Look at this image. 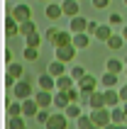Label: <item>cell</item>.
Returning a JSON list of instances; mask_svg holds the SVG:
<instances>
[{"label": "cell", "instance_id": "5b68a950", "mask_svg": "<svg viewBox=\"0 0 127 129\" xmlns=\"http://www.w3.org/2000/svg\"><path fill=\"white\" fill-rule=\"evenodd\" d=\"M39 110H42V107H39V102H37L34 98H27V100H22V115L27 117V119H34Z\"/></svg>", "mask_w": 127, "mask_h": 129}, {"label": "cell", "instance_id": "d6a6232c", "mask_svg": "<svg viewBox=\"0 0 127 129\" xmlns=\"http://www.w3.org/2000/svg\"><path fill=\"white\" fill-rule=\"evenodd\" d=\"M49 117H51V112H49V110H47V107H42V110H39V112H37L34 122H37V124H47V122H49Z\"/></svg>", "mask_w": 127, "mask_h": 129}, {"label": "cell", "instance_id": "2e32d148", "mask_svg": "<svg viewBox=\"0 0 127 129\" xmlns=\"http://www.w3.org/2000/svg\"><path fill=\"white\" fill-rule=\"evenodd\" d=\"M66 44H73V32H66V29H59V34H56V39H54V49L56 46H66Z\"/></svg>", "mask_w": 127, "mask_h": 129}, {"label": "cell", "instance_id": "bcb514c9", "mask_svg": "<svg viewBox=\"0 0 127 129\" xmlns=\"http://www.w3.org/2000/svg\"><path fill=\"white\" fill-rule=\"evenodd\" d=\"M117 129H127V124H117Z\"/></svg>", "mask_w": 127, "mask_h": 129}, {"label": "cell", "instance_id": "ee69618b", "mask_svg": "<svg viewBox=\"0 0 127 129\" xmlns=\"http://www.w3.org/2000/svg\"><path fill=\"white\" fill-rule=\"evenodd\" d=\"M88 129H103V127H98V124H91V127H88Z\"/></svg>", "mask_w": 127, "mask_h": 129}, {"label": "cell", "instance_id": "5bb4252c", "mask_svg": "<svg viewBox=\"0 0 127 129\" xmlns=\"http://www.w3.org/2000/svg\"><path fill=\"white\" fill-rule=\"evenodd\" d=\"M61 7H64V15L66 17H76V15H81V5H78V0H64L61 3Z\"/></svg>", "mask_w": 127, "mask_h": 129}, {"label": "cell", "instance_id": "277c9868", "mask_svg": "<svg viewBox=\"0 0 127 129\" xmlns=\"http://www.w3.org/2000/svg\"><path fill=\"white\" fill-rule=\"evenodd\" d=\"M66 124H69V117H66V112L61 110V112H54L44 127L47 129H66Z\"/></svg>", "mask_w": 127, "mask_h": 129}, {"label": "cell", "instance_id": "ab89813d", "mask_svg": "<svg viewBox=\"0 0 127 129\" xmlns=\"http://www.w3.org/2000/svg\"><path fill=\"white\" fill-rule=\"evenodd\" d=\"M110 24H122V17L117 12H113V15H110Z\"/></svg>", "mask_w": 127, "mask_h": 129}, {"label": "cell", "instance_id": "4dcf8cb0", "mask_svg": "<svg viewBox=\"0 0 127 129\" xmlns=\"http://www.w3.org/2000/svg\"><path fill=\"white\" fill-rule=\"evenodd\" d=\"M32 32H37V24H34V20H27V22H20V34H22V37H27V34H32Z\"/></svg>", "mask_w": 127, "mask_h": 129}, {"label": "cell", "instance_id": "d4e9b609", "mask_svg": "<svg viewBox=\"0 0 127 129\" xmlns=\"http://www.w3.org/2000/svg\"><path fill=\"white\" fill-rule=\"evenodd\" d=\"M100 85H103V88H117V73L105 71V73H103V78H100Z\"/></svg>", "mask_w": 127, "mask_h": 129}, {"label": "cell", "instance_id": "ba28073f", "mask_svg": "<svg viewBox=\"0 0 127 129\" xmlns=\"http://www.w3.org/2000/svg\"><path fill=\"white\" fill-rule=\"evenodd\" d=\"M103 93H105V105H108V107H117V105H122L120 90H115V88H105Z\"/></svg>", "mask_w": 127, "mask_h": 129}, {"label": "cell", "instance_id": "f6af8a7d", "mask_svg": "<svg viewBox=\"0 0 127 129\" xmlns=\"http://www.w3.org/2000/svg\"><path fill=\"white\" fill-rule=\"evenodd\" d=\"M122 110H125V115H127V102H122Z\"/></svg>", "mask_w": 127, "mask_h": 129}, {"label": "cell", "instance_id": "7bdbcfd3", "mask_svg": "<svg viewBox=\"0 0 127 129\" xmlns=\"http://www.w3.org/2000/svg\"><path fill=\"white\" fill-rule=\"evenodd\" d=\"M103 129H117V124H113V122H110L108 127H103Z\"/></svg>", "mask_w": 127, "mask_h": 129}, {"label": "cell", "instance_id": "7402d4cb", "mask_svg": "<svg viewBox=\"0 0 127 129\" xmlns=\"http://www.w3.org/2000/svg\"><path fill=\"white\" fill-rule=\"evenodd\" d=\"M110 119H113V124H127V115H125V110H122V105L110 107Z\"/></svg>", "mask_w": 127, "mask_h": 129}, {"label": "cell", "instance_id": "ac0fdd59", "mask_svg": "<svg viewBox=\"0 0 127 129\" xmlns=\"http://www.w3.org/2000/svg\"><path fill=\"white\" fill-rule=\"evenodd\" d=\"M47 73H51L54 78H59V76H64V73H69L66 71V63L64 61H59V58H54L49 66H47Z\"/></svg>", "mask_w": 127, "mask_h": 129}, {"label": "cell", "instance_id": "8d00e7d4", "mask_svg": "<svg viewBox=\"0 0 127 129\" xmlns=\"http://www.w3.org/2000/svg\"><path fill=\"white\" fill-rule=\"evenodd\" d=\"M93 3V7H95V10H105L108 5H110V0H91Z\"/></svg>", "mask_w": 127, "mask_h": 129}, {"label": "cell", "instance_id": "d6986e66", "mask_svg": "<svg viewBox=\"0 0 127 129\" xmlns=\"http://www.w3.org/2000/svg\"><path fill=\"white\" fill-rule=\"evenodd\" d=\"M73 46H76L78 51L88 49V46H91V34H88V32H78V34H73Z\"/></svg>", "mask_w": 127, "mask_h": 129}, {"label": "cell", "instance_id": "f907efd6", "mask_svg": "<svg viewBox=\"0 0 127 129\" xmlns=\"http://www.w3.org/2000/svg\"><path fill=\"white\" fill-rule=\"evenodd\" d=\"M125 63H127V56H125Z\"/></svg>", "mask_w": 127, "mask_h": 129}, {"label": "cell", "instance_id": "4316f807", "mask_svg": "<svg viewBox=\"0 0 127 129\" xmlns=\"http://www.w3.org/2000/svg\"><path fill=\"white\" fill-rule=\"evenodd\" d=\"M5 110H7V117H17V115H22V100H20V102H10V100H5Z\"/></svg>", "mask_w": 127, "mask_h": 129}, {"label": "cell", "instance_id": "e0dca14e", "mask_svg": "<svg viewBox=\"0 0 127 129\" xmlns=\"http://www.w3.org/2000/svg\"><path fill=\"white\" fill-rule=\"evenodd\" d=\"M71 105L69 95H66V90H54V107L56 110H66Z\"/></svg>", "mask_w": 127, "mask_h": 129}, {"label": "cell", "instance_id": "8fae6325", "mask_svg": "<svg viewBox=\"0 0 127 129\" xmlns=\"http://www.w3.org/2000/svg\"><path fill=\"white\" fill-rule=\"evenodd\" d=\"M37 85L42 88V90H56V78H54L51 73H42V76L37 78Z\"/></svg>", "mask_w": 127, "mask_h": 129}, {"label": "cell", "instance_id": "d590c367", "mask_svg": "<svg viewBox=\"0 0 127 129\" xmlns=\"http://www.w3.org/2000/svg\"><path fill=\"white\" fill-rule=\"evenodd\" d=\"M59 34V27H54V24H49V29H47V39H49V44H54V39H56Z\"/></svg>", "mask_w": 127, "mask_h": 129}, {"label": "cell", "instance_id": "9a60e30c", "mask_svg": "<svg viewBox=\"0 0 127 129\" xmlns=\"http://www.w3.org/2000/svg\"><path fill=\"white\" fill-rule=\"evenodd\" d=\"M98 83H100V80H95V78H93V76H91V73H86V76H83V78H81V80H78L76 85L81 88V90H88V93H93V90L98 88Z\"/></svg>", "mask_w": 127, "mask_h": 129}, {"label": "cell", "instance_id": "b9f144b4", "mask_svg": "<svg viewBox=\"0 0 127 129\" xmlns=\"http://www.w3.org/2000/svg\"><path fill=\"white\" fill-rule=\"evenodd\" d=\"M122 37H125V42H127V24H122Z\"/></svg>", "mask_w": 127, "mask_h": 129}, {"label": "cell", "instance_id": "1f68e13d", "mask_svg": "<svg viewBox=\"0 0 127 129\" xmlns=\"http://www.w3.org/2000/svg\"><path fill=\"white\" fill-rule=\"evenodd\" d=\"M25 44H27V46H37V49H39V44H42V34H39V32L27 34V37H25Z\"/></svg>", "mask_w": 127, "mask_h": 129}, {"label": "cell", "instance_id": "30bf717a", "mask_svg": "<svg viewBox=\"0 0 127 129\" xmlns=\"http://www.w3.org/2000/svg\"><path fill=\"white\" fill-rule=\"evenodd\" d=\"M44 15H47V20L56 22L59 17L64 15V7L59 5V3H49V5H44Z\"/></svg>", "mask_w": 127, "mask_h": 129}, {"label": "cell", "instance_id": "f35d334b", "mask_svg": "<svg viewBox=\"0 0 127 129\" xmlns=\"http://www.w3.org/2000/svg\"><path fill=\"white\" fill-rule=\"evenodd\" d=\"M117 90H120V98H122V102H127V83H122V85L117 88Z\"/></svg>", "mask_w": 127, "mask_h": 129}, {"label": "cell", "instance_id": "603a6c76", "mask_svg": "<svg viewBox=\"0 0 127 129\" xmlns=\"http://www.w3.org/2000/svg\"><path fill=\"white\" fill-rule=\"evenodd\" d=\"M105 71L120 76V73L125 71V61H120V58H108V61H105Z\"/></svg>", "mask_w": 127, "mask_h": 129}, {"label": "cell", "instance_id": "816d5d0a", "mask_svg": "<svg viewBox=\"0 0 127 129\" xmlns=\"http://www.w3.org/2000/svg\"><path fill=\"white\" fill-rule=\"evenodd\" d=\"M25 129H27V127H25Z\"/></svg>", "mask_w": 127, "mask_h": 129}, {"label": "cell", "instance_id": "836d02e7", "mask_svg": "<svg viewBox=\"0 0 127 129\" xmlns=\"http://www.w3.org/2000/svg\"><path fill=\"white\" fill-rule=\"evenodd\" d=\"M91 124H93L91 115H81V117H78V119H76V127H78V129H88V127H91Z\"/></svg>", "mask_w": 127, "mask_h": 129}, {"label": "cell", "instance_id": "44dd1931", "mask_svg": "<svg viewBox=\"0 0 127 129\" xmlns=\"http://www.w3.org/2000/svg\"><path fill=\"white\" fill-rule=\"evenodd\" d=\"M73 85H76V80H73L71 73H64V76L56 78V90H71Z\"/></svg>", "mask_w": 127, "mask_h": 129}, {"label": "cell", "instance_id": "f1b7e54d", "mask_svg": "<svg viewBox=\"0 0 127 129\" xmlns=\"http://www.w3.org/2000/svg\"><path fill=\"white\" fill-rule=\"evenodd\" d=\"M122 44H125V37H122V34H113L110 39H108V46H110L113 51H120Z\"/></svg>", "mask_w": 127, "mask_h": 129}, {"label": "cell", "instance_id": "681fc988", "mask_svg": "<svg viewBox=\"0 0 127 129\" xmlns=\"http://www.w3.org/2000/svg\"><path fill=\"white\" fill-rule=\"evenodd\" d=\"M122 3H125V5H127V0H122Z\"/></svg>", "mask_w": 127, "mask_h": 129}, {"label": "cell", "instance_id": "6da1fadb", "mask_svg": "<svg viewBox=\"0 0 127 129\" xmlns=\"http://www.w3.org/2000/svg\"><path fill=\"white\" fill-rule=\"evenodd\" d=\"M37 83V80H34ZM32 78L29 76H25V78H20L17 83H15V88H12V95L17 98V100H27V98H34V93H32Z\"/></svg>", "mask_w": 127, "mask_h": 129}, {"label": "cell", "instance_id": "484cf974", "mask_svg": "<svg viewBox=\"0 0 127 129\" xmlns=\"http://www.w3.org/2000/svg\"><path fill=\"white\" fill-rule=\"evenodd\" d=\"M25 119H27L25 115H17V117H7V129H25V127H27V124H25Z\"/></svg>", "mask_w": 127, "mask_h": 129}, {"label": "cell", "instance_id": "52a82bcc", "mask_svg": "<svg viewBox=\"0 0 127 129\" xmlns=\"http://www.w3.org/2000/svg\"><path fill=\"white\" fill-rule=\"evenodd\" d=\"M12 17L17 22L32 20V7H29V5H12Z\"/></svg>", "mask_w": 127, "mask_h": 129}, {"label": "cell", "instance_id": "ffe728a7", "mask_svg": "<svg viewBox=\"0 0 127 129\" xmlns=\"http://www.w3.org/2000/svg\"><path fill=\"white\" fill-rule=\"evenodd\" d=\"M15 34H20V22L12 15H7L5 17V37H15Z\"/></svg>", "mask_w": 127, "mask_h": 129}, {"label": "cell", "instance_id": "3957f363", "mask_svg": "<svg viewBox=\"0 0 127 129\" xmlns=\"http://www.w3.org/2000/svg\"><path fill=\"white\" fill-rule=\"evenodd\" d=\"M78 49L73 44H66V46H56V58L64 61V63H73V58H76Z\"/></svg>", "mask_w": 127, "mask_h": 129}, {"label": "cell", "instance_id": "e575fe53", "mask_svg": "<svg viewBox=\"0 0 127 129\" xmlns=\"http://www.w3.org/2000/svg\"><path fill=\"white\" fill-rule=\"evenodd\" d=\"M86 73H88V71H86L83 66H71V76H73V80H76V83H78L81 78H83Z\"/></svg>", "mask_w": 127, "mask_h": 129}, {"label": "cell", "instance_id": "83f0119b", "mask_svg": "<svg viewBox=\"0 0 127 129\" xmlns=\"http://www.w3.org/2000/svg\"><path fill=\"white\" fill-rule=\"evenodd\" d=\"M22 58H25L27 63L37 61V58H39V49H37V46H25V51H22Z\"/></svg>", "mask_w": 127, "mask_h": 129}, {"label": "cell", "instance_id": "4fadbf2b", "mask_svg": "<svg viewBox=\"0 0 127 129\" xmlns=\"http://www.w3.org/2000/svg\"><path fill=\"white\" fill-rule=\"evenodd\" d=\"M88 107H91V110L108 107V105H105V93H100V90H93L91 98H88Z\"/></svg>", "mask_w": 127, "mask_h": 129}, {"label": "cell", "instance_id": "60d3db41", "mask_svg": "<svg viewBox=\"0 0 127 129\" xmlns=\"http://www.w3.org/2000/svg\"><path fill=\"white\" fill-rule=\"evenodd\" d=\"M10 63H12V51L5 49V66H10Z\"/></svg>", "mask_w": 127, "mask_h": 129}, {"label": "cell", "instance_id": "7c38bea8", "mask_svg": "<svg viewBox=\"0 0 127 129\" xmlns=\"http://www.w3.org/2000/svg\"><path fill=\"white\" fill-rule=\"evenodd\" d=\"M115 32H113V24H110V22H108V24H100L98 29H95V39H98V42H103V44H108V39H110V37H113Z\"/></svg>", "mask_w": 127, "mask_h": 129}, {"label": "cell", "instance_id": "f546056e", "mask_svg": "<svg viewBox=\"0 0 127 129\" xmlns=\"http://www.w3.org/2000/svg\"><path fill=\"white\" fill-rule=\"evenodd\" d=\"M7 73H12L15 78L20 80V78H25V66H22V63H15V61H12V63L7 66Z\"/></svg>", "mask_w": 127, "mask_h": 129}, {"label": "cell", "instance_id": "9c48e42d", "mask_svg": "<svg viewBox=\"0 0 127 129\" xmlns=\"http://www.w3.org/2000/svg\"><path fill=\"white\" fill-rule=\"evenodd\" d=\"M88 22H91V20H86L83 15L71 17V27H69V32H73V34H78V32H86V29H88Z\"/></svg>", "mask_w": 127, "mask_h": 129}, {"label": "cell", "instance_id": "8992f818", "mask_svg": "<svg viewBox=\"0 0 127 129\" xmlns=\"http://www.w3.org/2000/svg\"><path fill=\"white\" fill-rule=\"evenodd\" d=\"M34 100L39 102V107L49 110L51 105H54V90H42V88H39V90L34 93Z\"/></svg>", "mask_w": 127, "mask_h": 129}, {"label": "cell", "instance_id": "74e56055", "mask_svg": "<svg viewBox=\"0 0 127 129\" xmlns=\"http://www.w3.org/2000/svg\"><path fill=\"white\" fill-rule=\"evenodd\" d=\"M98 27H100V22H95V20H91V22H88V29H86V32H88V34L93 37V34H95V29H98Z\"/></svg>", "mask_w": 127, "mask_h": 129}, {"label": "cell", "instance_id": "7dc6e473", "mask_svg": "<svg viewBox=\"0 0 127 129\" xmlns=\"http://www.w3.org/2000/svg\"><path fill=\"white\" fill-rule=\"evenodd\" d=\"M125 76H127V63H125Z\"/></svg>", "mask_w": 127, "mask_h": 129}, {"label": "cell", "instance_id": "cb8c5ba5", "mask_svg": "<svg viewBox=\"0 0 127 129\" xmlns=\"http://www.w3.org/2000/svg\"><path fill=\"white\" fill-rule=\"evenodd\" d=\"M64 112H66V117H69V119H78V117L83 115V105H81V102H71Z\"/></svg>", "mask_w": 127, "mask_h": 129}, {"label": "cell", "instance_id": "c3c4849f", "mask_svg": "<svg viewBox=\"0 0 127 129\" xmlns=\"http://www.w3.org/2000/svg\"><path fill=\"white\" fill-rule=\"evenodd\" d=\"M39 3H49V0H39Z\"/></svg>", "mask_w": 127, "mask_h": 129}, {"label": "cell", "instance_id": "7a4b0ae2", "mask_svg": "<svg viewBox=\"0 0 127 129\" xmlns=\"http://www.w3.org/2000/svg\"><path fill=\"white\" fill-rule=\"evenodd\" d=\"M91 119H93V124H98V127H108V124L113 122V119H110V107L91 110Z\"/></svg>", "mask_w": 127, "mask_h": 129}]
</instances>
